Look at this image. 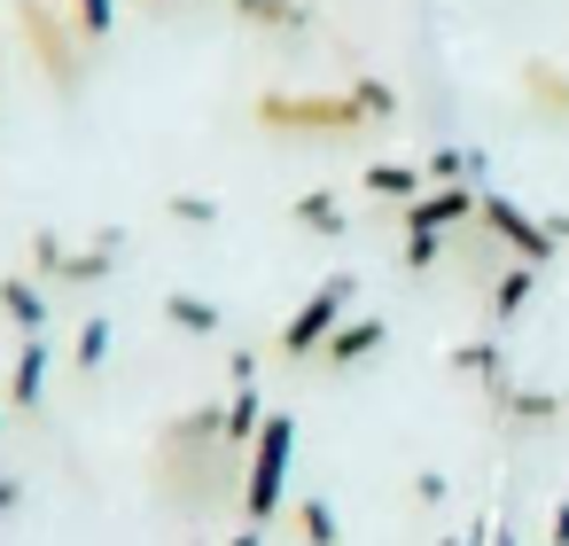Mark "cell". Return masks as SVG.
Segmentation results:
<instances>
[{
  "instance_id": "cell-32",
  "label": "cell",
  "mask_w": 569,
  "mask_h": 546,
  "mask_svg": "<svg viewBox=\"0 0 569 546\" xmlns=\"http://www.w3.org/2000/svg\"><path fill=\"white\" fill-rule=\"evenodd\" d=\"M141 9H188V0H141Z\"/></svg>"
},
{
  "instance_id": "cell-1",
  "label": "cell",
  "mask_w": 569,
  "mask_h": 546,
  "mask_svg": "<svg viewBox=\"0 0 569 546\" xmlns=\"http://www.w3.org/2000/svg\"><path fill=\"white\" fill-rule=\"evenodd\" d=\"M9 17H17V40H24L40 87L56 102H79L87 79H94V40L79 32V17H63L56 0H9Z\"/></svg>"
},
{
  "instance_id": "cell-33",
  "label": "cell",
  "mask_w": 569,
  "mask_h": 546,
  "mask_svg": "<svg viewBox=\"0 0 569 546\" xmlns=\"http://www.w3.org/2000/svg\"><path fill=\"white\" fill-rule=\"evenodd\" d=\"M491 546H515V530H491Z\"/></svg>"
},
{
  "instance_id": "cell-27",
  "label": "cell",
  "mask_w": 569,
  "mask_h": 546,
  "mask_svg": "<svg viewBox=\"0 0 569 546\" xmlns=\"http://www.w3.org/2000/svg\"><path fill=\"white\" fill-rule=\"evenodd\" d=\"M413 499H421V507H437V499H445V476H437V468H421V476H413Z\"/></svg>"
},
{
  "instance_id": "cell-3",
  "label": "cell",
  "mask_w": 569,
  "mask_h": 546,
  "mask_svg": "<svg viewBox=\"0 0 569 546\" xmlns=\"http://www.w3.org/2000/svg\"><path fill=\"white\" fill-rule=\"evenodd\" d=\"M289 460H297V421L289 414H266L258 445L242 453V523H273L281 515V492H289Z\"/></svg>"
},
{
  "instance_id": "cell-35",
  "label": "cell",
  "mask_w": 569,
  "mask_h": 546,
  "mask_svg": "<svg viewBox=\"0 0 569 546\" xmlns=\"http://www.w3.org/2000/svg\"><path fill=\"white\" fill-rule=\"evenodd\" d=\"M561 406H569V390H561Z\"/></svg>"
},
{
  "instance_id": "cell-2",
  "label": "cell",
  "mask_w": 569,
  "mask_h": 546,
  "mask_svg": "<svg viewBox=\"0 0 569 546\" xmlns=\"http://www.w3.org/2000/svg\"><path fill=\"white\" fill-rule=\"evenodd\" d=\"M250 126L281 141H351L367 133V110L351 102V87H266L250 102Z\"/></svg>"
},
{
  "instance_id": "cell-29",
  "label": "cell",
  "mask_w": 569,
  "mask_h": 546,
  "mask_svg": "<svg viewBox=\"0 0 569 546\" xmlns=\"http://www.w3.org/2000/svg\"><path fill=\"white\" fill-rule=\"evenodd\" d=\"M546 235H553V242H569V211H546Z\"/></svg>"
},
{
  "instance_id": "cell-31",
  "label": "cell",
  "mask_w": 569,
  "mask_h": 546,
  "mask_svg": "<svg viewBox=\"0 0 569 546\" xmlns=\"http://www.w3.org/2000/svg\"><path fill=\"white\" fill-rule=\"evenodd\" d=\"M445 546H491V530L476 523V530H460V538H445Z\"/></svg>"
},
{
  "instance_id": "cell-13",
  "label": "cell",
  "mask_w": 569,
  "mask_h": 546,
  "mask_svg": "<svg viewBox=\"0 0 569 546\" xmlns=\"http://www.w3.org/2000/svg\"><path fill=\"white\" fill-rule=\"evenodd\" d=\"M0 312L17 320V336H48V297L32 274H0Z\"/></svg>"
},
{
  "instance_id": "cell-30",
  "label": "cell",
  "mask_w": 569,
  "mask_h": 546,
  "mask_svg": "<svg viewBox=\"0 0 569 546\" xmlns=\"http://www.w3.org/2000/svg\"><path fill=\"white\" fill-rule=\"evenodd\" d=\"M227 546H266V530H258V523H242V530H234Z\"/></svg>"
},
{
  "instance_id": "cell-22",
  "label": "cell",
  "mask_w": 569,
  "mask_h": 546,
  "mask_svg": "<svg viewBox=\"0 0 569 546\" xmlns=\"http://www.w3.org/2000/svg\"><path fill=\"white\" fill-rule=\"evenodd\" d=\"M71 17H79V32L102 48V40L118 32V0H71Z\"/></svg>"
},
{
  "instance_id": "cell-17",
  "label": "cell",
  "mask_w": 569,
  "mask_h": 546,
  "mask_svg": "<svg viewBox=\"0 0 569 546\" xmlns=\"http://www.w3.org/2000/svg\"><path fill=\"white\" fill-rule=\"evenodd\" d=\"M164 328H180V336H219L227 320H219V305H211V297L172 289V297H164Z\"/></svg>"
},
{
  "instance_id": "cell-8",
  "label": "cell",
  "mask_w": 569,
  "mask_h": 546,
  "mask_svg": "<svg viewBox=\"0 0 569 546\" xmlns=\"http://www.w3.org/2000/svg\"><path fill=\"white\" fill-rule=\"evenodd\" d=\"M382 344H390V320L359 312V320H343V328L328 336V351H320V359H328V367H359V359H375Z\"/></svg>"
},
{
  "instance_id": "cell-28",
  "label": "cell",
  "mask_w": 569,
  "mask_h": 546,
  "mask_svg": "<svg viewBox=\"0 0 569 546\" xmlns=\"http://www.w3.org/2000/svg\"><path fill=\"white\" fill-rule=\"evenodd\" d=\"M546 546H569V499L553 507V523H546Z\"/></svg>"
},
{
  "instance_id": "cell-12",
  "label": "cell",
  "mask_w": 569,
  "mask_h": 546,
  "mask_svg": "<svg viewBox=\"0 0 569 546\" xmlns=\"http://www.w3.org/2000/svg\"><path fill=\"white\" fill-rule=\"evenodd\" d=\"M522 102L553 126H569V71L561 63H522Z\"/></svg>"
},
{
  "instance_id": "cell-7",
  "label": "cell",
  "mask_w": 569,
  "mask_h": 546,
  "mask_svg": "<svg viewBox=\"0 0 569 546\" xmlns=\"http://www.w3.org/2000/svg\"><path fill=\"white\" fill-rule=\"evenodd\" d=\"M48 367H56V344L48 336H24L17 344V367H9V406L17 414H40L48 406Z\"/></svg>"
},
{
  "instance_id": "cell-16",
  "label": "cell",
  "mask_w": 569,
  "mask_h": 546,
  "mask_svg": "<svg viewBox=\"0 0 569 546\" xmlns=\"http://www.w3.org/2000/svg\"><path fill=\"white\" fill-rule=\"evenodd\" d=\"M289 219H297L305 235H343V227H351V211H343V203H336L328 188H305V196L289 203Z\"/></svg>"
},
{
  "instance_id": "cell-24",
  "label": "cell",
  "mask_w": 569,
  "mask_h": 546,
  "mask_svg": "<svg viewBox=\"0 0 569 546\" xmlns=\"http://www.w3.org/2000/svg\"><path fill=\"white\" fill-rule=\"evenodd\" d=\"M63 258H71V250H63V235H48V227H40V235H32V266H40V281H56V274H63Z\"/></svg>"
},
{
  "instance_id": "cell-18",
  "label": "cell",
  "mask_w": 569,
  "mask_h": 546,
  "mask_svg": "<svg viewBox=\"0 0 569 546\" xmlns=\"http://www.w3.org/2000/svg\"><path fill=\"white\" fill-rule=\"evenodd\" d=\"M452 375H483L491 390L507 383V359H499V344L483 336V344H452Z\"/></svg>"
},
{
  "instance_id": "cell-20",
  "label": "cell",
  "mask_w": 569,
  "mask_h": 546,
  "mask_svg": "<svg viewBox=\"0 0 569 546\" xmlns=\"http://www.w3.org/2000/svg\"><path fill=\"white\" fill-rule=\"evenodd\" d=\"M351 102L367 110V126H390L398 118V87L390 79H351Z\"/></svg>"
},
{
  "instance_id": "cell-25",
  "label": "cell",
  "mask_w": 569,
  "mask_h": 546,
  "mask_svg": "<svg viewBox=\"0 0 569 546\" xmlns=\"http://www.w3.org/2000/svg\"><path fill=\"white\" fill-rule=\"evenodd\" d=\"M445 258V235H406V274H429Z\"/></svg>"
},
{
  "instance_id": "cell-11",
  "label": "cell",
  "mask_w": 569,
  "mask_h": 546,
  "mask_svg": "<svg viewBox=\"0 0 569 546\" xmlns=\"http://www.w3.org/2000/svg\"><path fill=\"white\" fill-rule=\"evenodd\" d=\"M491 406H499V421H522V429H546V421H561L569 406H561V390H515V383H499L491 390Z\"/></svg>"
},
{
  "instance_id": "cell-10",
  "label": "cell",
  "mask_w": 569,
  "mask_h": 546,
  "mask_svg": "<svg viewBox=\"0 0 569 546\" xmlns=\"http://www.w3.org/2000/svg\"><path fill=\"white\" fill-rule=\"evenodd\" d=\"M118 250H126V235H118V227H102L87 250H71V258H63V274H56V281H63V289H94V281L118 266Z\"/></svg>"
},
{
  "instance_id": "cell-5",
  "label": "cell",
  "mask_w": 569,
  "mask_h": 546,
  "mask_svg": "<svg viewBox=\"0 0 569 546\" xmlns=\"http://www.w3.org/2000/svg\"><path fill=\"white\" fill-rule=\"evenodd\" d=\"M476 219H483V235H491V242H507L522 266H553V250H561V242L546 235V219H538V211H522L515 196H491V188H483Z\"/></svg>"
},
{
  "instance_id": "cell-23",
  "label": "cell",
  "mask_w": 569,
  "mask_h": 546,
  "mask_svg": "<svg viewBox=\"0 0 569 546\" xmlns=\"http://www.w3.org/2000/svg\"><path fill=\"white\" fill-rule=\"evenodd\" d=\"M164 211H172L180 227H219V203H211V196H164Z\"/></svg>"
},
{
  "instance_id": "cell-15",
  "label": "cell",
  "mask_w": 569,
  "mask_h": 546,
  "mask_svg": "<svg viewBox=\"0 0 569 546\" xmlns=\"http://www.w3.org/2000/svg\"><path fill=\"white\" fill-rule=\"evenodd\" d=\"M538 274H546V266H522V258H507V266L491 274V320H499V328L538 297Z\"/></svg>"
},
{
  "instance_id": "cell-19",
  "label": "cell",
  "mask_w": 569,
  "mask_h": 546,
  "mask_svg": "<svg viewBox=\"0 0 569 546\" xmlns=\"http://www.w3.org/2000/svg\"><path fill=\"white\" fill-rule=\"evenodd\" d=\"M297 530H305V546H336V538H343V530H336V507H328L320 492L297 499Z\"/></svg>"
},
{
  "instance_id": "cell-14",
  "label": "cell",
  "mask_w": 569,
  "mask_h": 546,
  "mask_svg": "<svg viewBox=\"0 0 569 546\" xmlns=\"http://www.w3.org/2000/svg\"><path fill=\"white\" fill-rule=\"evenodd\" d=\"M359 188L382 196V203H413V196L429 188V172H421V165H398V157H375V165L359 172Z\"/></svg>"
},
{
  "instance_id": "cell-34",
  "label": "cell",
  "mask_w": 569,
  "mask_h": 546,
  "mask_svg": "<svg viewBox=\"0 0 569 546\" xmlns=\"http://www.w3.org/2000/svg\"><path fill=\"white\" fill-rule=\"evenodd\" d=\"M0 429H9V414H0Z\"/></svg>"
},
{
  "instance_id": "cell-6",
  "label": "cell",
  "mask_w": 569,
  "mask_h": 546,
  "mask_svg": "<svg viewBox=\"0 0 569 546\" xmlns=\"http://www.w3.org/2000/svg\"><path fill=\"white\" fill-rule=\"evenodd\" d=\"M476 203H483V188H468V180L421 188L413 203H398V227H406V235H452L460 219H476Z\"/></svg>"
},
{
  "instance_id": "cell-9",
  "label": "cell",
  "mask_w": 569,
  "mask_h": 546,
  "mask_svg": "<svg viewBox=\"0 0 569 546\" xmlns=\"http://www.w3.org/2000/svg\"><path fill=\"white\" fill-rule=\"evenodd\" d=\"M234 17H242V24H258L266 40H305V24H312L305 0H234Z\"/></svg>"
},
{
  "instance_id": "cell-21",
  "label": "cell",
  "mask_w": 569,
  "mask_h": 546,
  "mask_svg": "<svg viewBox=\"0 0 569 546\" xmlns=\"http://www.w3.org/2000/svg\"><path fill=\"white\" fill-rule=\"evenodd\" d=\"M110 336H118L110 320H87V328H79V344H71V359H79V375H94V367L110 359Z\"/></svg>"
},
{
  "instance_id": "cell-26",
  "label": "cell",
  "mask_w": 569,
  "mask_h": 546,
  "mask_svg": "<svg viewBox=\"0 0 569 546\" xmlns=\"http://www.w3.org/2000/svg\"><path fill=\"white\" fill-rule=\"evenodd\" d=\"M24 507V476H9V468H0V523H9Z\"/></svg>"
},
{
  "instance_id": "cell-4",
  "label": "cell",
  "mask_w": 569,
  "mask_h": 546,
  "mask_svg": "<svg viewBox=\"0 0 569 546\" xmlns=\"http://www.w3.org/2000/svg\"><path fill=\"white\" fill-rule=\"evenodd\" d=\"M351 297H359V274H328L289 320H281V336H273V351L281 359H320L328 351V336L351 320Z\"/></svg>"
}]
</instances>
